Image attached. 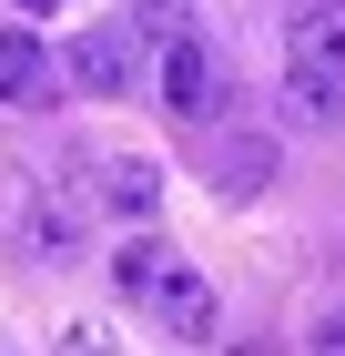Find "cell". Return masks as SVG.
Segmentation results:
<instances>
[{"instance_id": "7", "label": "cell", "mask_w": 345, "mask_h": 356, "mask_svg": "<svg viewBox=\"0 0 345 356\" xmlns=\"http://www.w3.org/2000/svg\"><path fill=\"white\" fill-rule=\"evenodd\" d=\"M102 204L142 224V214L162 204V163H153V153H112V163H102Z\"/></svg>"}, {"instance_id": "5", "label": "cell", "mask_w": 345, "mask_h": 356, "mask_svg": "<svg viewBox=\"0 0 345 356\" xmlns=\"http://www.w3.org/2000/svg\"><path fill=\"white\" fill-rule=\"evenodd\" d=\"M51 51H41V41H31V31H0V102H10V112H41V102H51Z\"/></svg>"}, {"instance_id": "12", "label": "cell", "mask_w": 345, "mask_h": 356, "mask_svg": "<svg viewBox=\"0 0 345 356\" xmlns=\"http://www.w3.org/2000/svg\"><path fill=\"white\" fill-rule=\"evenodd\" d=\"M305 356H345V305H325L315 326H305Z\"/></svg>"}, {"instance_id": "13", "label": "cell", "mask_w": 345, "mask_h": 356, "mask_svg": "<svg viewBox=\"0 0 345 356\" xmlns=\"http://www.w3.org/2000/svg\"><path fill=\"white\" fill-rule=\"evenodd\" d=\"M21 10H61V0H21Z\"/></svg>"}, {"instance_id": "3", "label": "cell", "mask_w": 345, "mask_h": 356, "mask_svg": "<svg viewBox=\"0 0 345 356\" xmlns=\"http://www.w3.org/2000/svg\"><path fill=\"white\" fill-rule=\"evenodd\" d=\"M153 92H162V112H183V122H193V112H213V51L193 41V31H183V41H162Z\"/></svg>"}, {"instance_id": "1", "label": "cell", "mask_w": 345, "mask_h": 356, "mask_svg": "<svg viewBox=\"0 0 345 356\" xmlns=\"http://www.w3.org/2000/svg\"><path fill=\"white\" fill-rule=\"evenodd\" d=\"M51 82L92 92V102H133V92H142V41L122 21H92V31H71V51H61Z\"/></svg>"}, {"instance_id": "11", "label": "cell", "mask_w": 345, "mask_h": 356, "mask_svg": "<svg viewBox=\"0 0 345 356\" xmlns=\"http://www.w3.org/2000/svg\"><path fill=\"white\" fill-rule=\"evenodd\" d=\"M51 356H122V336H112V326H92V316H71V326L51 336Z\"/></svg>"}, {"instance_id": "9", "label": "cell", "mask_w": 345, "mask_h": 356, "mask_svg": "<svg viewBox=\"0 0 345 356\" xmlns=\"http://www.w3.org/2000/svg\"><path fill=\"white\" fill-rule=\"evenodd\" d=\"M285 112L294 122H335L345 112V72H305V61H294L285 72Z\"/></svg>"}, {"instance_id": "8", "label": "cell", "mask_w": 345, "mask_h": 356, "mask_svg": "<svg viewBox=\"0 0 345 356\" xmlns=\"http://www.w3.org/2000/svg\"><path fill=\"white\" fill-rule=\"evenodd\" d=\"M294 61L305 72H345V10H294Z\"/></svg>"}, {"instance_id": "6", "label": "cell", "mask_w": 345, "mask_h": 356, "mask_svg": "<svg viewBox=\"0 0 345 356\" xmlns=\"http://www.w3.org/2000/svg\"><path fill=\"white\" fill-rule=\"evenodd\" d=\"M264 184H274V133H234L224 163H213V193H224V204H254Z\"/></svg>"}, {"instance_id": "10", "label": "cell", "mask_w": 345, "mask_h": 356, "mask_svg": "<svg viewBox=\"0 0 345 356\" xmlns=\"http://www.w3.org/2000/svg\"><path fill=\"white\" fill-rule=\"evenodd\" d=\"M162 265H173V254H162L153 234H122V245H112V285H122V296H142V285H153Z\"/></svg>"}, {"instance_id": "4", "label": "cell", "mask_w": 345, "mask_h": 356, "mask_svg": "<svg viewBox=\"0 0 345 356\" xmlns=\"http://www.w3.org/2000/svg\"><path fill=\"white\" fill-rule=\"evenodd\" d=\"M21 245L41 254V265H71L81 254V204L71 193H21Z\"/></svg>"}, {"instance_id": "2", "label": "cell", "mask_w": 345, "mask_h": 356, "mask_svg": "<svg viewBox=\"0 0 345 356\" xmlns=\"http://www.w3.org/2000/svg\"><path fill=\"white\" fill-rule=\"evenodd\" d=\"M142 305H153V326H162V336H193V346H213V336H224V305H213L203 265H183V254L142 285Z\"/></svg>"}]
</instances>
